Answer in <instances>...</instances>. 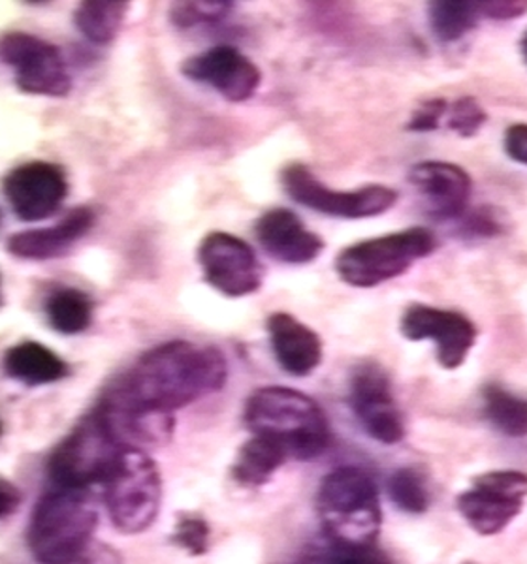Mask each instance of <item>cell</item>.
<instances>
[{
	"instance_id": "obj_34",
	"label": "cell",
	"mask_w": 527,
	"mask_h": 564,
	"mask_svg": "<svg viewBox=\"0 0 527 564\" xmlns=\"http://www.w3.org/2000/svg\"><path fill=\"white\" fill-rule=\"evenodd\" d=\"M21 495L12 484L0 480V518H7L20 507Z\"/></svg>"
},
{
	"instance_id": "obj_18",
	"label": "cell",
	"mask_w": 527,
	"mask_h": 564,
	"mask_svg": "<svg viewBox=\"0 0 527 564\" xmlns=\"http://www.w3.org/2000/svg\"><path fill=\"white\" fill-rule=\"evenodd\" d=\"M266 329L277 364L292 377H308L321 366V337L297 316L273 313L266 321Z\"/></svg>"
},
{
	"instance_id": "obj_13",
	"label": "cell",
	"mask_w": 527,
	"mask_h": 564,
	"mask_svg": "<svg viewBox=\"0 0 527 564\" xmlns=\"http://www.w3.org/2000/svg\"><path fill=\"white\" fill-rule=\"evenodd\" d=\"M399 329L409 340H433L439 366L454 371L465 364L476 343V326L467 316L451 308L415 303L406 308Z\"/></svg>"
},
{
	"instance_id": "obj_25",
	"label": "cell",
	"mask_w": 527,
	"mask_h": 564,
	"mask_svg": "<svg viewBox=\"0 0 527 564\" xmlns=\"http://www.w3.org/2000/svg\"><path fill=\"white\" fill-rule=\"evenodd\" d=\"M484 416L495 430L507 436L527 435V399L518 398L499 384L483 390Z\"/></svg>"
},
{
	"instance_id": "obj_2",
	"label": "cell",
	"mask_w": 527,
	"mask_h": 564,
	"mask_svg": "<svg viewBox=\"0 0 527 564\" xmlns=\"http://www.w3.org/2000/svg\"><path fill=\"white\" fill-rule=\"evenodd\" d=\"M245 422L252 435L279 444L289 459L308 462L329 448V420L302 391L279 386L260 388L247 399Z\"/></svg>"
},
{
	"instance_id": "obj_22",
	"label": "cell",
	"mask_w": 527,
	"mask_h": 564,
	"mask_svg": "<svg viewBox=\"0 0 527 564\" xmlns=\"http://www.w3.org/2000/svg\"><path fill=\"white\" fill-rule=\"evenodd\" d=\"M129 2L121 0H87L77 7L74 23L77 31L93 44H110L121 29Z\"/></svg>"
},
{
	"instance_id": "obj_23",
	"label": "cell",
	"mask_w": 527,
	"mask_h": 564,
	"mask_svg": "<svg viewBox=\"0 0 527 564\" xmlns=\"http://www.w3.org/2000/svg\"><path fill=\"white\" fill-rule=\"evenodd\" d=\"M45 315L58 334H82L93 321V302L82 290H55L45 302Z\"/></svg>"
},
{
	"instance_id": "obj_7",
	"label": "cell",
	"mask_w": 527,
	"mask_h": 564,
	"mask_svg": "<svg viewBox=\"0 0 527 564\" xmlns=\"http://www.w3.org/2000/svg\"><path fill=\"white\" fill-rule=\"evenodd\" d=\"M122 449L125 446L95 409L53 452L50 478L55 488L87 489L90 484H104Z\"/></svg>"
},
{
	"instance_id": "obj_19",
	"label": "cell",
	"mask_w": 527,
	"mask_h": 564,
	"mask_svg": "<svg viewBox=\"0 0 527 564\" xmlns=\"http://www.w3.org/2000/svg\"><path fill=\"white\" fill-rule=\"evenodd\" d=\"M95 223L89 207H77L50 228L20 231L8 241V250L23 260H50L63 257L77 239L84 238Z\"/></svg>"
},
{
	"instance_id": "obj_35",
	"label": "cell",
	"mask_w": 527,
	"mask_h": 564,
	"mask_svg": "<svg viewBox=\"0 0 527 564\" xmlns=\"http://www.w3.org/2000/svg\"><path fill=\"white\" fill-rule=\"evenodd\" d=\"M520 53H521V58H524V63H526V66H527V29H526V33H524V36H521V40H520Z\"/></svg>"
},
{
	"instance_id": "obj_3",
	"label": "cell",
	"mask_w": 527,
	"mask_h": 564,
	"mask_svg": "<svg viewBox=\"0 0 527 564\" xmlns=\"http://www.w3.org/2000/svg\"><path fill=\"white\" fill-rule=\"evenodd\" d=\"M97 523V508L85 489H52L34 508L31 552L40 563L77 564L90 550Z\"/></svg>"
},
{
	"instance_id": "obj_37",
	"label": "cell",
	"mask_w": 527,
	"mask_h": 564,
	"mask_svg": "<svg viewBox=\"0 0 527 564\" xmlns=\"http://www.w3.org/2000/svg\"><path fill=\"white\" fill-rule=\"evenodd\" d=\"M0 430H2V427H0Z\"/></svg>"
},
{
	"instance_id": "obj_30",
	"label": "cell",
	"mask_w": 527,
	"mask_h": 564,
	"mask_svg": "<svg viewBox=\"0 0 527 564\" xmlns=\"http://www.w3.org/2000/svg\"><path fill=\"white\" fill-rule=\"evenodd\" d=\"M174 540L175 544L181 545L189 553L202 555L207 552V545H209V527H207L206 520L187 513L178 521Z\"/></svg>"
},
{
	"instance_id": "obj_6",
	"label": "cell",
	"mask_w": 527,
	"mask_h": 564,
	"mask_svg": "<svg viewBox=\"0 0 527 564\" xmlns=\"http://www.w3.org/2000/svg\"><path fill=\"white\" fill-rule=\"evenodd\" d=\"M111 523L125 534H138L157 520L161 510V473L138 448H125L104 480Z\"/></svg>"
},
{
	"instance_id": "obj_31",
	"label": "cell",
	"mask_w": 527,
	"mask_h": 564,
	"mask_svg": "<svg viewBox=\"0 0 527 564\" xmlns=\"http://www.w3.org/2000/svg\"><path fill=\"white\" fill-rule=\"evenodd\" d=\"M447 109H449V102L444 98L426 100L412 111L411 121L407 122V129L411 132L438 130L443 117L447 116Z\"/></svg>"
},
{
	"instance_id": "obj_29",
	"label": "cell",
	"mask_w": 527,
	"mask_h": 564,
	"mask_svg": "<svg viewBox=\"0 0 527 564\" xmlns=\"http://www.w3.org/2000/svg\"><path fill=\"white\" fill-rule=\"evenodd\" d=\"M234 10L232 2H181L172 7V21L178 26L219 23Z\"/></svg>"
},
{
	"instance_id": "obj_24",
	"label": "cell",
	"mask_w": 527,
	"mask_h": 564,
	"mask_svg": "<svg viewBox=\"0 0 527 564\" xmlns=\"http://www.w3.org/2000/svg\"><path fill=\"white\" fill-rule=\"evenodd\" d=\"M430 25L433 34L441 42H456L475 29L484 18L483 2H458V0H439L431 2Z\"/></svg>"
},
{
	"instance_id": "obj_36",
	"label": "cell",
	"mask_w": 527,
	"mask_h": 564,
	"mask_svg": "<svg viewBox=\"0 0 527 564\" xmlns=\"http://www.w3.org/2000/svg\"><path fill=\"white\" fill-rule=\"evenodd\" d=\"M2 303H4V300H2V290H0V307H2Z\"/></svg>"
},
{
	"instance_id": "obj_15",
	"label": "cell",
	"mask_w": 527,
	"mask_h": 564,
	"mask_svg": "<svg viewBox=\"0 0 527 564\" xmlns=\"http://www.w3.org/2000/svg\"><path fill=\"white\" fill-rule=\"evenodd\" d=\"M183 76L217 90L230 102L252 98L262 82V74L251 58L232 45H215L207 52L187 58L181 65Z\"/></svg>"
},
{
	"instance_id": "obj_8",
	"label": "cell",
	"mask_w": 527,
	"mask_h": 564,
	"mask_svg": "<svg viewBox=\"0 0 527 564\" xmlns=\"http://www.w3.org/2000/svg\"><path fill=\"white\" fill-rule=\"evenodd\" d=\"M281 185L290 199L313 212L337 218L377 217L392 209L398 199V193L385 185L362 186L358 191H332L303 164L284 167Z\"/></svg>"
},
{
	"instance_id": "obj_20",
	"label": "cell",
	"mask_w": 527,
	"mask_h": 564,
	"mask_svg": "<svg viewBox=\"0 0 527 564\" xmlns=\"http://www.w3.org/2000/svg\"><path fill=\"white\" fill-rule=\"evenodd\" d=\"M8 377L25 386H44L65 379L68 366L50 348L25 340L4 354Z\"/></svg>"
},
{
	"instance_id": "obj_4",
	"label": "cell",
	"mask_w": 527,
	"mask_h": 564,
	"mask_svg": "<svg viewBox=\"0 0 527 564\" xmlns=\"http://www.w3.org/2000/svg\"><path fill=\"white\" fill-rule=\"evenodd\" d=\"M316 507L326 539L345 545H375L383 525L379 489L364 468L341 467L322 480Z\"/></svg>"
},
{
	"instance_id": "obj_10",
	"label": "cell",
	"mask_w": 527,
	"mask_h": 564,
	"mask_svg": "<svg viewBox=\"0 0 527 564\" xmlns=\"http://www.w3.org/2000/svg\"><path fill=\"white\" fill-rule=\"evenodd\" d=\"M0 58L12 66L15 84L26 95L63 98L71 93L72 77L57 45L26 33L0 40Z\"/></svg>"
},
{
	"instance_id": "obj_21",
	"label": "cell",
	"mask_w": 527,
	"mask_h": 564,
	"mask_svg": "<svg viewBox=\"0 0 527 564\" xmlns=\"http://www.w3.org/2000/svg\"><path fill=\"white\" fill-rule=\"evenodd\" d=\"M287 459L289 456L279 444L255 435L239 449L232 475L244 486H262Z\"/></svg>"
},
{
	"instance_id": "obj_12",
	"label": "cell",
	"mask_w": 527,
	"mask_h": 564,
	"mask_svg": "<svg viewBox=\"0 0 527 564\" xmlns=\"http://www.w3.org/2000/svg\"><path fill=\"white\" fill-rule=\"evenodd\" d=\"M348 401L354 416L377 443L392 446L404 441V417L394 401L390 379L379 364L364 361L354 367L348 382Z\"/></svg>"
},
{
	"instance_id": "obj_16",
	"label": "cell",
	"mask_w": 527,
	"mask_h": 564,
	"mask_svg": "<svg viewBox=\"0 0 527 564\" xmlns=\"http://www.w3.org/2000/svg\"><path fill=\"white\" fill-rule=\"evenodd\" d=\"M409 183L424 199L435 218H456L470 204L473 181L463 167L451 162L428 161L411 167Z\"/></svg>"
},
{
	"instance_id": "obj_9",
	"label": "cell",
	"mask_w": 527,
	"mask_h": 564,
	"mask_svg": "<svg viewBox=\"0 0 527 564\" xmlns=\"http://www.w3.org/2000/svg\"><path fill=\"white\" fill-rule=\"evenodd\" d=\"M527 499V475L492 470L476 476L456 499L458 512L481 536H495L520 516Z\"/></svg>"
},
{
	"instance_id": "obj_27",
	"label": "cell",
	"mask_w": 527,
	"mask_h": 564,
	"mask_svg": "<svg viewBox=\"0 0 527 564\" xmlns=\"http://www.w3.org/2000/svg\"><path fill=\"white\" fill-rule=\"evenodd\" d=\"M388 494L404 512L422 513L430 507V494L424 476L415 468H399L388 481Z\"/></svg>"
},
{
	"instance_id": "obj_1",
	"label": "cell",
	"mask_w": 527,
	"mask_h": 564,
	"mask_svg": "<svg viewBox=\"0 0 527 564\" xmlns=\"http://www.w3.org/2000/svg\"><path fill=\"white\" fill-rule=\"evenodd\" d=\"M228 377L221 350L170 340L149 350L117 380L104 399L129 411L170 416L178 409L219 391Z\"/></svg>"
},
{
	"instance_id": "obj_17",
	"label": "cell",
	"mask_w": 527,
	"mask_h": 564,
	"mask_svg": "<svg viewBox=\"0 0 527 564\" xmlns=\"http://www.w3.org/2000/svg\"><path fill=\"white\" fill-rule=\"evenodd\" d=\"M255 236L271 258L290 265L313 262L324 249L315 231L308 230L297 213L283 207L264 213L255 225Z\"/></svg>"
},
{
	"instance_id": "obj_5",
	"label": "cell",
	"mask_w": 527,
	"mask_h": 564,
	"mask_svg": "<svg viewBox=\"0 0 527 564\" xmlns=\"http://www.w3.org/2000/svg\"><path fill=\"white\" fill-rule=\"evenodd\" d=\"M435 249L433 231L415 226L351 245L335 258V271L341 281L354 289H375L404 275L412 263L430 257Z\"/></svg>"
},
{
	"instance_id": "obj_11",
	"label": "cell",
	"mask_w": 527,
	"mask_h": 564,
	"mask_svg": "<svg viewBox=\"0 0 527 564\" xmlns=\"http://www.w3.org/2000/svg\"><path fill=\"white\" fill-rule=\"evenodd\" d=\"M198 263L207 284L226 297L251 295L262 286V265L255 250L228 231H212L202 239Z\"/></svg>"
},
{
	"instance_id": "obj_28",
	"label": "cell",
	"mask_w": 527,
	"mask_h": 564,
	"mask_svg": "<svg viewBox=\"0 0 527 564\" xmlns=\"http://www.w3.org/2000/svg\"><path fill=\"white\" fill-rule=\"evenodd\" d=\"M488 116L483 106L473 97L458 98L447 109V127L462 138H473L483 129Z\"/></svg>"
},
{
	"instance_id": "obj_14",
	"label": "cell",
	"mask_w": 527,
	"mask_h": 564,
	"mask_svg": "<svg viewBox=\"0 0 527 564\" xmlns=\"http://www.w3.org/2000/svg\"><path fill=\"white\" fill-rule=\"evenodd\" d=\"M4 194L21 220H44L55 215L66 199L65 170L52 162H29L4 177Z\"/></svg>"
},
{
	"instance_id": "obj_33",
	"label": "cell",
	"mask_w": 527,
	"mask_h": 564,
	"mask_svg": "<svg viewBox=\"0 0 527 564\" xmlns=\"http://www.w3.org/2000/svg\"><path fill=\"white\" fill-rule=\"evenodd\" d=\"M484 18L490 20H515L527 12V2L518 0H505V2H483Z\"/></svg>"
},
{
	"instance_id": "obj_32",
	"label": "cell",
	"mask_w": 527,
	"mask_h": 564,
	"mask_svg": "<svg viewBox=\"0 0 527 564\" xmlns=\"http://www.w3.org/2000/svg\"><path fill=\"white\" fill-rule=\"evenodd\" d=\"M505 153L515 162H520L527 166V122H518L508 127L503 138Z\"/></svg>"
},
{
	"instance_id": "obj_26",
	"label": "cell",
	"mask_w": 527,
	"mask_h": 564,
	"mask_svg": "<svg viewBox=\"0 0 527 564\" xmlns=\"http://www.w3.org/2000/svg\"><path fill=\"white\" fill-rule=\"evenodd\" d=\"M302 564H392L375 545H345L324 539L311 545Z\"/></svg>"
}]
</instances>
